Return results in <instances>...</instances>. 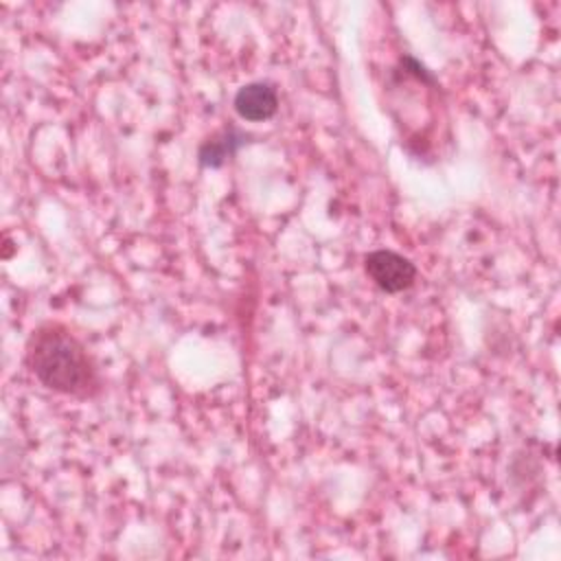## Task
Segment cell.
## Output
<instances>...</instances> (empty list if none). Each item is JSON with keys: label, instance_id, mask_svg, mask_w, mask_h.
Masks as SVG:
<instances>
[{"label": "cell", "instance_id": "cell-2", "mask_svg": "<svg viewBox=\"0 0 561 561\" xmlns=\"http://www.w3.org/2000/svg\"><path fill=\"white\" fill-rule=\"evenodd\" d=\"M364 270L368 278L386 294H399L412 287L416 278L414 263L392 250H373L364 256Z\"/></svg>", "mask_w": 561, "mask_h": 561}, {"label": "cell", "instance_id": "cell-1", "mask_svg": "<svg viewBox=\"0 0 561 561\" xmlns=\"http://www.w3.org/2000/svg\"><path fill=\"white\" fill-rule=\"evenodd\" d=\"M26 366L48 390L88 399L101 388L83 344L61 324L37 327L26 342Z\"/></svg>", "mask_w": 561, "mask_h": 561}, {"label": "cell", "instance_id": "cell-4", "mask_svg": "<svg viewBox=\"0 0 561 561\" xmlns=\"http://www.w3.org/2000/svg\"><path fill=\"white\" fill-rule=\"evenodd\" d=\"M250 136L237 127H226L213 136H208L199 149H197V160L206 169H219L224 167L226 160H230Z\"/></svg>", "mask_w": 561, "mask_h": 561}, {"label": "cell", "instance_id": "cell-3", "mask_svg": "<svg viewBox=\"0 0 561 561\" xmlns=\"http://www.w3.org/2000/svg\"><path fill=\"white\" fill-rule=\"evenodd\" d=\"M232 107L243 121H270L278 110V92L267 81H252L237 90Z\"/></svg>", "mask_w": 561, "mask_h": 561}]
</instances>
